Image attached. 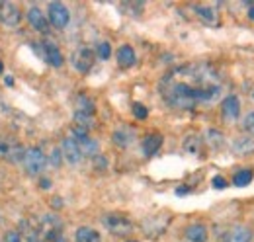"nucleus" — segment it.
Instances as JSON below:
<instances>
[{
  "mask_svg": "<svg viewBox=\"0 0 254 242\" xmlns=\"http://www.w3.org/2000/svg\"><path fill=\"white\" fill-rule=\"evenodd\" d=\"M160 90L166 104L176 110H191L195 106V86L190 80H176L172 74H168Z\"/></svg>",
  "mask_w": 254,
  "mask_h": 242,
  "instance_id": "f257e3e1",
  "label": "nucleus"
},
{
  "mask_svg": "<svg viewBox=\"0 0 254 242\" xmlns=\"http://www.w3.org/2000/svg\"><path fill=\"white\" fill-rule=\"evenodd\" d=\"M24 164H26V170H28L32 176H37V174L43 172V168H45V164H47V158H45V154H43L41 149L32 147V149L26 151Z\"/></svg>",
  "mask_w": 254,
  "mask_h": 242,
  "instance_id": "f03ea898",
  "label": "nucleus"
},
{
  "mask_svg": "<svg viewBox=\"0 0 254 242\" xmlns=\"http://www.w3.org/2000/svg\"><path fill=\"white\" fill-rule=\"evenodd\" d=\"M104 225L110 229V233L112 235H116V237H126L129 235L131 231H133V225H131V221L124 217V215H108L106 219H104Z\"/></svg>",
  "mask_w": 254,
  "mask_h": 242,
  "instance_id": "7ed1b4c3",
  "label": "nucleus"
},
{
  "mask_svg": "<svg viewBox=\"0 0 254 242\" xmlns=\"http://www.w3.org/2000/svg\"><path fill=\"white\" fill-rule=\"evenodd\" d=\"M47 14H49V24H51V26H55L57 30H63V28L68 26L70 14H68L66 6L61 4V2H51V4H49Z\"/></svg>",
  "mask_w": 254,
  "mask_h": 242,
  "instance_id": "20e7f679",
  "label": "nucleus"
},
{
  "mask_svg": "<svg viewBox=\"0 0 254 242\" xmlns=\"http://www.w3.org/2000/svg\"><path fill=\"white\" fill-rule=\"evenodd\" d=\"M22 20V12L12 2H0V24L6 28H16Z\"/></svg>",
  "mask_w": 254,
  "mask_h": 242,
  "instance_id": "39448f33",
  "label": "nucleus"
},
{
  "mask_svg": "<svg viewBox=\"0 0 254 242\" xmlns=\"http://www.w3.org/2000/svg\"><path fill=\"white\" fill-rule=\"evenodd\" d=\"M253 229L245 227V225H233L229 227L221 235L223 242H253Z\"/></svg>",
  "mask_w": 254,
  "mask_h": 242,
  "instance_id": "423d86ee",
  "label": "nucleus"
},
{
  "mask_svg": "<svg viewBox=\"0 0 254 242\" xmlns=\"http://www.w3.org/2000/svg\"><path fill=\"white\" fill-rule=\"evenodd\" d=\"M70 62H72V66H74L78 72L84 74V72H88V70L92 68V64H94V53H92L88 47H80L78 51L72 53Z\"/></svg>",
  "mask_w": 254,
  "mask_h": 242,
  "instance_id": "0eeeda50",
  "label": "nucleus"
},
{
  "mask_svg": "<svg viewBox=\"0 0 254 242\" xmlns=\"http://www.w3.org/2000/svg\"><path fill=\"white\" fill-rule=\"evenodd\" d=\"M0 156H2V158H8V160H12V162H20V160H24V156H26V149H24L20 143H16V141L2 139V141H0Z\"/></svg>",
  "mask_w": 254,
  "mask_h": 242,
  "instance_id": "6e6552de",
  "label": "nucleus"
},
{
  "mask_svg": "<svg viewBox=\"0 0 254 242\" xmlns=\"http://www.w3.org/2000/svg\"><path fill=\"white\" fill-rule=\"evenodd\" d=\"M37 45L39 47H35V49H39V55L47 60L51 66H61L63 64V55H61V51H59V47L55 43L47 41V43H37Z\"/></svg>",
  "mask_w": 254,
  "mask_h": 242,
  "instance_id": "1a4fd4ad",
  "label": "nucleus"
},
{
  "mask_svg": "<svg viewBox=\"0 0 254 242\" xmlns=\"http://www.w3.org/2000/svg\"><path fill=\"white\" fill-rule=\"evenodd\" d=\"M61 152H63L64 160H66V162H70V164H78V162L82 160L80 147H78V143H76L72 137H66V139H63Z\"/></svg>",
  "mask_w": 254,
  "mask_h": 242,
  "instance_id": "9d476101",
  "label": "nucleus"
},
{
  "mask_svg": "<svg viewBox=\"0 0 254 242\" xmlns=\"http://www.w3.org/2000/svg\"><path fill=\"white\" fill-rule=\"evenodd\" d=\"M221 114L227 121H235L241 114V102L237 96H227L221 104Z\"/></svg>",
  "mask_w": 254,
  "mask_h": 242,
  "instance_id": "9b49d317",
  "label": "nucleus"
},
{
  "mask_svg": "<svg viewBox=\"0 0 254 242\" xmlns=\"http://www.w3.org/2000/svg\"><path fill=\"white\" fill-rule=\"evenodd\" d=\"M28 20H30V24H32L33 30L41 31V33H47V31H49V20L45 18V14H43L39 8H35V6L30 8V12H28Z\"/></svg>",
  "mask_w": 254,
  "mask_h": 242,
  "instance_id": "f8f14e48",
  "label": "nucleus"
},
{
  "mask_svg": "<svg viewBox=\"0 0 254 242\" xmlns=\"http://www.w3.org/2000/svg\"><path fill=\"white\" fill-rule=\"evenodd\" d=\"M184 235L190 242H205L207 241V227L199 225V223H193L190 227H186Z\"/></svg>",
  "mask_w": 254,
  "mask_h": 242,
  "instance_id": "ddd939ff",
  "label": "nucleus"
},
{
  "mask_svg": "<svg viewBox=\"0 0 254 242\" xmlns=\"http://www.w3.org/2000/svg\"><path fill=\"white\" fill-rule=\"evenodd\" d=\"M118 64L122 68H129V66L135 64V51H133L131 45H122L118 49Z\"/></svg>",
  "mask_w": 254,
  "mask_h": 242,
  "instance_id": "4468645a",
  "label": "nucleus"
},
{
  "mask_svg": "<svg viewBox=\"0 0 254 242\" xmlns=\"http://www.w3.org/2000/svg\"><path fill=\"white\" fill-rule=\"evenodd\" d=\"M160 145H162V137H160L159 133H151V135H147L145 141H143V152H145L147 156H153V154L160 149Z\"/></svg>",
  "mask_w": 254,
  "mask_h": 242,
  "instance_id": "2eb2a0df",
  "label": "nucleus"
},
{
  "mask_svg": "<svg viewBox=\"0 0 254 242\" xmlns=\"http://www.w3.org/2000/svg\"><path fill=\"white\" fill-rule=\"evenodd\" d=\"M195 14L209 26H215L217 24V12L211 8V6H205V4H197L195 6Z\"/></svg>",
  "mask_w": 254,
  "mask_h": 242,
  "instance_id": "dca6fc26",
  "label": "nucleus"
},
{
  "mask_svg": "<svg viewBox=\"0 0 254 242\" xmlns=\"http://www.w3.org/2000/svg\"><path fill=\"white\" fill-rule=\"evenodd\" d=\"M133 137H135V133L131 129H127V127L114 131V135H112V139H114V143L118 147H129L133 143Z\"/></svg>",
  "mask_w": 254,
  "mask_h": 242,
  "instance_id": "f3484780",
  "label": "nucleus"
},
{
  "mask_svg": "<svg viewBox=\"0 0 254 242\" xmlns=\"http://www.w3.org/2000/svg\"><path fill=\"white\" fill-rule=\"evenodd\" d=\"M76 242H100V233H96L90 227H80L74 235Z\"/></svg>",
  "mask_w": 254,
  "mask_h": 242,
  "instance_id": "a211bd4d",
  "label": "nucleus"
},
{
  "mask_svg": "<svg viewBox=\"0 0 254 242\" xmlns=\"http://www.w3.org/2000/svg\"><path fill=\"white\" fill-rule=\"evenodd\" d=\"M76 114H86L92 116L94 114V102L86 96H78L76 98Z\"/></svg>",
  "mask_w": 254,
  "mask_h": 242,
  "instance_id": "6ab92c4d",
  "label": "nucleus"
},
{
  "mask_svg": "<svg viewBox=\"0 0 254 242\" xmlns=\"http://www.w3.org/2000/svg\"><path fill=\"white\" fill-rule=\"evenodd\" d=\"M253 182V170L251 168H243V170H239L235 176H233V183L237 185V187H245V185H249Z\"/></svg>",
  "mask_w": 254,
  "mask_h": 242,
  "instance_id": "aec40b11",
  "label": "nucleus"
},
{
  "mask_svg": "<svg viewBox=\"0 0 254 242\" xmlns=\"http://www.w3.org/2000/svg\"><path fill=\"white\" fill-rule=\"evenodd\" d=\"M184 151L190 154H199L201 152V139L197 135H190L184 139Z\"/></svg>",
  "mask_w": 254,
  "mask_h": 242,
  "instance_id": "412c9836",
  "label": "nucleus"
},
{
  "mask_svg": "<svg viewBox=\"0 0 254 242\" xmlns=\"http://www.w3.org/2000/svg\"><path fill=\"white\" fill-rule=\"evenodd\" d=\"M96 53H98V57H100L102 60L110 59V55H112V45H110L108 41H102V43H98Z\"/></svg>",
  "mask_w": 254,
  "mask_h": 242,
  "instance_id": "4be33fe9",
  "label": "nucleus"
},
{
  "mask_svg": "<svg viewBox=\"0 0 254 242\" xmlns=\"http://www.w3.org/2000/svg\"><path fill=\"white\" fill-rule=\"evenodd\" d=\"M207 137H209V143H211L213 147H217V149H219V147L223 145V135L219 133V131L209 129V131H207Z\"/></svg>",
  "mask_w": 254,
  "mask_h": 242,
  "instance_id": "5701e85b",
  "label": "nucleus"
},
{
  "mask_svg": "<svg viewBox=\"0 0 254 242\" xmlns=\"http://www.w3.org/2000/svg\"><path fill=\"white\" fill-rule=\"evenodd\" d=\"M133 116H135L137 120H147L149 110H147L143 104H133Z\"/></svg>",
  "mask_w": 254,
  "mask_h": 242,
  "instance_id": "b1692460",
  "label": "nucleus"
},
{
  "mask_svg": "<svg viewBox=\"0 0 254 242\" xmlns=\"http://www.w3.org/2000/svg\"><path fill=\"white\" fill-rule=\"evenodd\" d=\"M243 129H245L247 133L254 135V112H253V114H249V116L245 118V121H243Z\"/></svg>",
  "mask_w": 254,
  "mask_h": 242,
  "instance_id": "393cba45",
  "label": "nucleus"
},
{
  "mask_svg": "<svg viewBox=\"0 0 254 242\" xmlns=\"http://www.w3.org/2000/svg\"><path fill=\"white\" fill-rule=\"evenodd\" d=\"M61 158H63V152L59 151V149H53L51 152V156H49V162H51V166H61Z\"/></svg>",
  "mask_w": 254,
  "mask_h": 242,
  "instance_id": "a878e982",
  "label": "nucleus"
},
{
  "mask_svg": "<svg viewBox=\"0 0 254 242\" xmlns=\"http://www.w3.org/2000/svg\"><path fill=\"white\" fill-rule=\"evenodd\" d=\"M235 149L239 152H243V151H253L254 149V141H249V143H245V139L243 141H239L237 145H235Z\"/></svg>",
  "mask_w": 254,
  "mask_h": 242,
  "instance_id": "bb28decb",
  "label": "nucleus"
},
{
  "mask_svg": "<svg viewBox=\"0 0 254 242\" xmlns=\"http://www.w3.org/2000/svg\"><path fill=\"white\" fill-rule=\"evenodd\" d=\"M94 166L96 170H106L108 168V160L102 154H98V156H94Z\"/></svg>",
  "mask_w": 254,
  "mask_h": 242,
  "instance_id": "cd10ccee",
  "label": "nucleus"
},
{
  "mask_svg": "<svg viewBox=\"0 0 254 242\" xmlns=\"http://www.w3.org/2000/svg\"><path fill=\"white\" fill-rule=\"evenodd\" d=\"M211 185H213L215 189H225V187H227V180H225L223 176H215V178L211 180Z\"/></svg>",
  "mask_w": 254,
  "mask_h": 242,
  "instance_id": "c85d7f7f",
  "label": "nucleus"
},
{
  "mask_svg": "<svg viewBox=\"0 0 254 242\" xmlns=\"http://www.w3.org/2000/svg\"><path fill=\"white\" fill-rule=\"evenodd\" d=\"M4 242H22V237H20V233H16V231H10V233H6V237H4Z\"/></svg>",
  "mask_w": 254,
  "mask_h": 242,
  "instance_id": "c756f323",
  "label": "nucleus"
},
{
  "mask_svg": "<svg viewBox=\"0 0 254 242\" xmlns=\"http://www.w3.org/2000/svg\"><path fill=\"white\" fill-rule=\"evenodd\" d=\"M41 187H43V189H49V187H51V182H49V180H41Z\"/></svg>",
  "mask_w": 254,
  "mask_h": 242,
  "instance_id": "7c9ffc66",
  "label": "nucleus"
},
{
  "mask_svg": "<svg viewBox=\"0 0 254 242\" xmlns=\"http://www.w3.org/2000/svg\"><path fill=\"white\" fill-rule=\"evenodd\" d=\"M176 193L178 195H184V193H188V187H180V189H176Z\"/></svg>",
  "mask_w": 254,
  "mask_h": 242,
  "instance_id": "2f4dec72",
  "label": "nucleus"
},
{
  "mask_svg": "<svg viewBox=\"0 0 254 242\" xmlns=\"http://www.w3.org/2000/svg\"><path fill=\"white\" fill-rule=\"evenodd\" d=\"M53 201H55V203H53V205H55V207H63V203H61V197H55V199H53Z\"/></svg>",
  "mask_w": 254,
  "mask_h": 242,
  "instance_id": "473e14b6",
  "label": "nucleus"
},
{
  "mask_svg": "<svg viewBox=\"0 0 254 242\" xmlns=\"http://www.w3.org/2000/svg\"><path fill=\"white\" fill-rule=\"evenodd\" d=\"M249 18L254 22V6H251V10H249Z\"/></svg>",
  "mask_w": 254,
  "mask_h": 242,
  "instance_id": "72a5a7b5",
  "label": "nucleus"
},
{
  "mask_svg": "<svg viewBox=\"0 0 254 242\" xmlns=\"http://www.w3.org/2000/svg\"><path fill=\"white\" fill-rule=\"evenodd\" d=\"M53 242H66V241H64V237H63V235H61V237H57V239H55V241H53Z\"/></svg>",
  "mask_w": 254,
  "mask_h": 242,
  "instance_id": "f704fd0d",
  "label": "nucleus"
},
{
  "mask_svg": "<svg viewBox=\"0 0 254 242\" xmlns=\"http://www.w3.org/2000/svg\"><path fill=\"white\" fill-rule=\"evenodd\" d=\"M2 70H4V64H2V60H0V74H2Z\"/></svg>",
  "mask_w": 254,
  "mask_h": 242,
  "instance_id": "c9c22d12",
  "label": "nucleus"
},
{
  "mask_svg": "<svg viewBox=\"0 0 254 242\" xmlns=\"http://www.w3.org/2000/svg\"><path fill=\"white\" fill-rule=\"evenodd\" d=\"M127 242H137V241H127Z\"/></svg>",
  "mask_w": 254,
  "mask_h": 242,
  "instance_id": "e433bc0d",
  "label": "nucleus"
},
{
  "mask_svg": "<svg viewBox=\"0 0 254 242\" xmlns=\"http://www.w3.org/2000/svg\"><path fill=\"white\" fill-rule=\"evenodd\" d=\"M35 242H43V241H35Z\"/></svg>",
  "mask_w": 254,
  "mask_h": 242,
  "instance_id": "4c0bfd02",
  "label": "nucleus"
}]
</instances>
